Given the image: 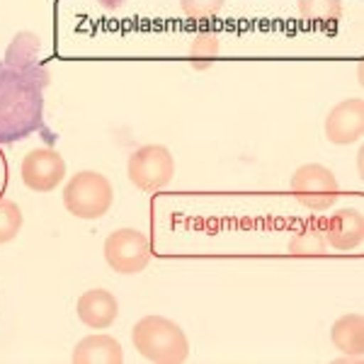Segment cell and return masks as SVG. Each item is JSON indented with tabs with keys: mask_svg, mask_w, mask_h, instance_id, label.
Instances as JSON below:
<instances>
[{
	"mask_svg": "<svg viewBox=\"0 0 364 364\" xmlns=\"http://www.w3.org/2000/svg\"><path fill=\"white\" fill-rule=\"evenodd\" d=\"M49 70L0 61V144H17L42 129Z\"/></svg>",
	"mask_w": 364,
	"mask_h": 364,
	"instance_id": "obj_1",
	"label": "cell"
},
{
	"mask_svg": "<svg viewBox=\"0 0 364 364\" xmlns=\"http://www.w3.org/2000/svg\"><path fill=\"white\" fill-rule=\"evenodd\" d=\"M132 343L144 360L180 364L190 357V340L175 321L166 316H144L132 331Z\"/></svg>",
	"mask_w": 364,
	"mask_h": 364,
	"instance_id": "obj_2",
	"label": "cell"
},
{
	"mask_svg": "<svg viewBox=\"0 0 364 364\" xmlns=\"http://www.w3.org/2000/svg\"><path fill=\"white\" fill-rule=\"evenodd\" d=\"M114 187L97 170H80L63 187V207L75 219H100L112 209Z\"/></svg>",
	"mask_w": 364,
	"mask_h": 364,
	"instance_id": "obj_3",
	"label": "cell"
},
{
	"mask_svg": "<svg viewBox=\"0 0 364 364\" xmlns=\"http://www.w3.org/2000/svg\"><path fill=\"white\" fill-rule=\"evenodd\" d=\"M127 175L129 182L141 192L166 190L175 178V158L161 144L141 146L129 156Z\"/></svg>",
	"mask_w": 364,
	"mask_h": 364,
	"instance_id": "obj_4",
	"label": "cell"
},
{
	"mask_svg": "<svg viewBox=\"0 0 364 364\" xmlns=\"http://www.w3.org/2000/svg\"><path fill=\"white\" fill-rule=\"evenodd\" d=\"M289 190L296 197V202L304 204L306 209L328 211L336 204L340 185L331 168L321 166V163H306V166L296 168V173L291 175Z\"/></svg>",
	"mask_w": 364,
	"mask_h": 364,
	"instance_id": "obj_5",
	"label": "cell"
},
{
	"mask_svg": "<svg viewBox=\"0 0 364 364\" xmlns=\"http://www.w3.org/2000/svg\"><path fill=\"white\" fill-rule=\"evenodd\" d=\"M105 260L119 274H139L151 262V243L136 228H117L105 240Z\"/></svg>",
	"mask_w": 364,
	"mask_h": 364,
	"instance_id": "obj_6",
	"label": "cell"
},
{
	"mask_svg": "<svg viewBox=\"0 0 364 364\" xmlns=\"http://www.w3.org/2000/svg\"><path fill=\"white\" fill-rule=\"evenodd\" d=\"M20 175L32 192H54L66 180V161L54 149H34L22 158Z\"/></svg>",
	"mask_w": 364,
	"mask_h": 364,
	"instance_id": "obj_7",
	"label": "cell"
},
{
	"mask_svg": "<svg viewBox=\"0 0 364 364\" xmlns=\"http://www.w3.org/2000/svg\"><path fill=\"white\" fill-rule=\"evenodd\" d=\"M364 134V102L362 97H348L338 102L326 117V139L336 146L357 144Z\"/></svg>",
	"mask_w": 364,
	"mask_h": 364,
	"instance_id": "obj_8",
	"label": "cell"
},
{
	"mask_svg": "<svg viewBox=\"0 0 364 364\" xmlns=\"http://www.w3.org/2000/svg\"><path fill=\"white\" fill-rule=\"evenodd\" d=\"M323 233H326L328 248L336 250H355L364 240V219L360 209H338L331 214L323 224Z\"/></svg>",
	"mask_w": 364,
	"mask_h": 364,
	"instance_id": "obj_9",
	"label": "cell"
},
{
	"mask_svg": "<svg viewBox=\"0 0 364 364\" xmlns=\"http://www.w3.org/2000/svg\"><path fill=\"white\" fill-rule=\"evenodd\" d=\"M75 311H78L83 326L92 328V331H105L119 316V301L107 289H87L75 304Z\"/></svg>",
	"mask_w": 364,
	"mask_h": 364,
	"instance_id": "obj_10",
	"label": "cell"
},
{
	"mask_svg": "<svg viewBox=\"0 0 364 364\" xmlns=\"http://www.w3.org/2000/svg\"><path fill=\"white\" fill-rule=\"evenodd\" d=\"M70 360L75 364H122L124 362V350L119 340L112 336H87L73 348Z\"/></svg>",
	"mask_w": 364,
	"mask_h": 364,
	"instance_id": "obj_11",
	"label": "cell"
},
{
	"mask_svg": "<svg viewBox=\"0 0 364 364\" xmlns=\"http://www.w3.org/2000/svg\"><path fill=\"white\" fill-rule=\"evenodd\" d=\"M331 343L350 360H362L364 355V316L345 314L333 323Z\"/></svg>",
	"mask_w": 364,
	"mask_h": 364,
	"instance_id": "obj_12",
	"label": "cell"
},
{
	"mask_svg": "<svg viewBox=\"0 0 364 364\" xmlns=\"http://www.w3.org/2000/svg\"><path fill=\"white\" fill-rule=\"evenodd\" d=\"M39 56H42V42H39V37L34 32L15 34V39L10 42L8 51H5V61L27 70L46 68Z\"/></svg>",
	"mask_w": 364,
	"mask_h": 364,
	"instance_id": "obj_13",
	"label": "cell"
},
{
	"mask_svg": "<svg viewBox=\"0 0 364 364\" xmlns=\"http://www.w3.org/2000/svg\"><path fill=\"white\" fill-rule=\"evenodd\" d=\"M328 252V240L321 224H306L291 236L289 255L294 257H323Z\"/></svg>",
	"mask_w": 364,
	"mask_h": 364,
	"instance_id": "obj_14",
	"label": "cell"
},
{
	"mask_svg": "<svg viewBox=\"0 0 364 364\" xmlns=\"http://www.w3.org/2000/svg\"><path fill=\"white\" fill-rule=\"evenodd\" d=\"M299 13L309 22L331 25L343 15V0H299Z\"/></svg>",
	"mask_w": 364,
	"mask_h": 364,
	"instance_id": "obj_15",
	"label": "cell"
},
{
	"mask_svg": "<svg viewBox=\"0 0 364 364\" xmlns=\"http://www.w3.org/2000/svg\"><path fill=\"white\" fill-rule=\"evenodd\" d=\"M22 224H25L22 209L17 207L13 199H0V245L15 240Z\"/></svg>",
	"mask_w": 364,
	"mask_h": 364,
	"instance_id": "obj_16",
	"label": "cell"
},
{
	"mask_svg": "<svg viewBox=\"0 0 364 364\" xmlns=\"http://www.w3.org/2000/svg\"><path fill=\"white\" fill-rule=\"evenodd\" d=\"M226 0H180L182 13L190 20H209V17L219 15Z\"/></svg>",
	"mask_w": 364,
	"mask_h": 364,
	"instance_id": "obj_17",
	"label": "cell"
},
{
	"mask_svg": "<svg viewBox=\"0 0 364 364\" xmlns=\"http://www.w3.org/2000/svg\"><path fill=\"white\" fill-rule=\"evenodd\" d=\"M219 37L216 34H197L195 42L190 44V56H192V63H197L199 58H204V61H211L216 54H219Z\"/></svg>",
	"mask_w": 364,
	"mask_h": 364,
	"instance_id": "obj_18",
	"label": "cell"
}]
</instances>
